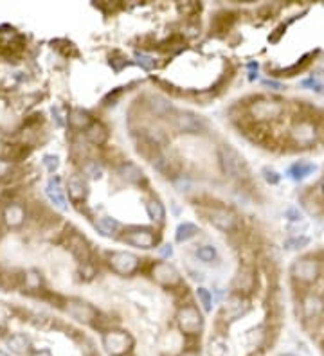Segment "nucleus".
<instances>
[{"mask_svg": "<svg viewBox=\"0 0 324 356\" xmlns=\"http://www.w3.org/2000/svg\"><path fill=\"white\" fill-rule=\"evenodd\" d=\"M322 266L320 261L313 256H302L292 263L290 266V276L295 283L299 284H312L320 277Z\"/></svg>", "mask_w": 324, "mask_h": 356, "instance_id": "nucleus-1", "label": "nucleus"}, {"mask_svg": "<svg viewBox=\"0 0 324 356\" xmlns=\"http://www.w3.org/2000/svg\"><path fill=\"white\" fill-rule=\"evenodd\" d=\"M319 126L312 119H299L292 124L290 128V139L297 144L299 148L313 146L319 139Z\"/></svg>", "mask_w": 324, "mask_h": 356, "instance_id": "nucleus-2", "label": "nucleus"}, {"mask_svg": "<svg viewBox=\"0 0 324 356\" xmlns=\"http://www.w3.org/2000/svg\"><path fill=\"white\" fill-rule=\"evenodd\" d=\"M285 104L274 99H259L249 107V115L254 119L256 122H270L276 121L283 115Z\"/></svg>", "mask_w": 324, "mask_h": 356, "instance_id": "nucleus-3", "label": "nucleus"}, {"mask_svg": "<svg viewBox=\"0 0 324 356\" xmlns=\"http://www.w3.org/2000/svg\"><path fill=\"white\" fill-rule=\"evenodd\" d=\"M103 347L110 356H125L133 347V338L123 329H110L103 334Z\"/></svg>", "mask_w": 324, "mask_h": 356, "instance_id": "nucleus-4", "label": "nucleus"}, {"mask_svg": "<svg viewBox=\"0 0 324 356\" xmlns=\"http://www.w3.org/2000/svg\"><path fill=\"white\" fill-rule=\"evenodd\" d=\"M108 264L110 268L114 270L119 276H133V274L139 270L140 259L132 252H126V250H115V252L108 254Z\"/></svg>", "mask_w": 324, "mask_h": 356, "instance_id": "nucleus-5", "label": "nucleus"}, {"mask_svg": "<svg viewBox=\"0 0 324 356\" xmlns=\"http://www.w3.org/2000/svg\"><path fill=\"white\" fill-rule=\"evenodd\" d=\"M177 322L186 334H198L204 329V317L198 311V308L193 304H184L178 309Z\"/></svg>", "mask_w": 324, "mask_h": 356, "instance_id": "nucleus-6", "label": "nucleus"}, {"mask_svg": "<svg viewBox=\"0 0 324 356\" xmlns=\"http://www.w3.org/2000/svg\"><path fill=\"white\" fill-rule=\"evenodd\" d=\"M121 239L126 243V245H132L135 248H153L158 243V236L155 234L153 228L148 227H132L128 231H125V234L121 236Z\"/></svg>", "mask_w": 324, "mask_h": 356, "instance_id": "nucleus-7", "label": "nucleus"}, {"mask_svg": "<svg viewBox=\"0 0 324 356\" xmlns=\"http://www.w3.org/2000/svg\"><path fill=\"white\" fill-rule=\"evenodd\" d=\"M301 315L305 324L319 322L324 317V297L317 291H306L301 299Z\"/></svg>", "mask_w": 324, "mask_h": 356, "instance_id": "nucleus-8", "label": "nucleus"}, {"mask_svg": "<svg viewBox=\"0 0 324 356\" xmlns=\"http://www.w3.org/2000/svg\"><path fill=\"white\" fill-rule=\"evenodd\" d=\"M206 216H207V220H209V223L221 232H232L238 227V220H236L234 213H231V211L225 209V207H218V205L209 207V209L206 211Z\"/></svg>", "mask_w": 324, "mask_h": 356, "instance_id": "nucleus-9", "label": "nucleus"}, {"mask_svg": "<svg viewBox=\"0 0 324 356\" xmlns=\"http://www.w3.org/2000/svg\"><path fill=\"white\" fill-rule=\"evenodd\" d=\"M65 311L69 313V317H72L74 320L83 324H94L99 317V311L94 308L90 302L85 301H77V299H72V301L67 302Z\"/></svg>", "mask_w": 324, "mask_h": 356, "instance_id": "nucleus-10", "label": "nucleus"}, {"mask_svg": "<svg viewBox=\"0 0 324 356\" xmlns=\"http://www.w3.org/2000/svg\"><path fill=\"white\" fill-rule=\"evenodd\" d=\"M220 160L224 165V171L231 176H241L243 173H247V164L243 160V157H239V153L236 150H232L231 146H221L220 148Z\"/></svg>", "mask_w": 324, "mask_h": 356, "instance_id": "nucleus-11", "label": "nucleus"}, {"mask_svg": "<svg viewBox=\"0 0 324 356\" xmlns=\"http://www.w3.org/2000/svg\"><path fill=\"white\" fill-rule=\"evenodd\" d=\"M151 276H153V279L160 286L175 288L177 284H180V274H178V270L175 268L173 264L166 263V261H160V263L155 264Z\"/></svg>", "mask_w": 324, "mask_h": 356, "instance_id": "nucleus-12", "label": "nucleus"}, {"mask_svg": "<svg viewBox=\"0 0 324 356\" xmlns=\"http://www.w3.org/2000/svg\"><path fill=\"white\" fill-rule=\"evenodd\" d=\"M256 286V270L249 264H243L241 268L236 272L232 279V290L239 295H247L254 290Z\"/></svg>", "mask_w": 324, "mask_h": 356, "instance_id": "nucleus-13", "label": "nucleus"}, {"mask_svg": "<svg viewBox=\"0 0 324 356\" xmlns=\"http://www.w3.org/2000/svg\"><path fill=\"white\" fill-rule=\"evenodd\" d=\"M249 309H251V306H249V301L245 299V295L232 294L224 304V317L225 320L232 322V320H238L243 315H247Z\"/></svg>", "mask_w": 324, "mask_h": 356, "instance_id": "nucleus-14", "label": "nucleus"}, {"mask_svg": "<svg viewBox=\"0 0 324 356\" xmlns=\"http://www.w3.org/2000/svg\"><path fill=\"white\" fill-rule=\"evenodd\" d=\"M173 126L182 133H200L206 130V121L189 112H180L173 117Z\"/></svg>", "mask_w": 324, "mask_h": 356, "instance_id": "nucleus-15", "label": "nucleus"}, {"mask_svg": "<svg viewBox=\"0 0 324 356\" xmlns=\"http://www.w3.org/2000/svg\"><path fill=\"white\" fill-rule=\"evenodd\" d=\"M45 195L51 200V203L54 207H58L59 211H67L69 209V203H67V196H65V187L62 185V178L59 176H52L51 180L45 185Z\"/></svg>", "mask_w": 324, "mask_h": 356, "instance_id": "nucleus-16", "label": "nucleus"}, {"mask_svg": "<svg viewBox=\"0 0 324 356\" xmlns=\"http://www.w3.org/2000/svg\"><path fill=\"white\" fill-rule=\"evenodd\" d=\"M151 164H153V167L157 169L158 173H162L164 176H177L178 175V169H180V165H178V160L173 157H170V155L166 153H160V151H157V153L151 157Z\"/></svg>", "mask_w": 324, "mask_h": 356, "instance_id": "nucleus-17", "label": "nucleus"}, {"mask_svg": "<svg viewBox=\"0 0 324 356\" xmlns=\"http://www.w3.org/2000/svg\"><path fill=\"white\" fill-rule=\"evenodd\" d=\"M67 195L72 202L79 203V202H85L87 196H89V185H87L85 178L79 175H72L67 180V187H65Z\"/></svg>", "mask_w": 324, "mask_h": 356, "instance_id": "nucleus-18", "label": "nucleus"}, {"mask_svg": "<svg viewBox=\"0 0 324 356\" xmlns=\"http://www.w3.org/2000/svg\"><path fill=\"white\" fill-rule=\"evenodd\" d=\"M67 248H69L70 252H72L74 256L81 261V263H89L90 246H89V243H87V239L83 238V236L72 232V234L69 236V239H67Z\"/></svg>", "mask_w": 324, "mask_h": 356, "instance_id": "nucleus-19", "label": "nucleus"}, {"mask_svg": "<svg viewBox=\"0 0 324 356\" xmlns=\"http://www.w3.org/2000/svg\"><path fill=\"white\" fill-rule=\"evenodd\" d=\"M2 220H4V223L8 225V227L18 228V227H22L24 221H26V211H24V207L18 205V203H9L4 209V213H2Z\"/></svg>", "mask_w": 324, "mask_h": 356, "instance_id": "nucleus-20", "label": "nucleus"}, {"mask_svg": "<svg viewBox=\"0 0 324 356\" xmlns=\"http://www.w3.org/2000/svg\"><path fill=\"white\" fill-rule=\"evenodd\" d=\"M117 173L125 182H128V184H135V185L143 184L144 178H146L143 169H140L137 164H133V162H123V164L119 165Z\"/></svg>", "mask_w": 324, "mask_h": 356, "instance_id": "nucleus-21", "label": "nucleus"}, {"mask_svg": "<svg viewBox=\"0 0 324 356\" xmlns=\"http://www.w3.org/2000/svg\"><path fill=\"white\" fill-rule=\"evenodd\" d=\"M96 228L105 238H115L117 232L121 231V223L112 216H99L96 220Z\"/></svg>", "mask_w": 324, "mask_h": 356, "instance_id": "nucleus-22", "label": "nucleus"}, {"mask_svg": "<svg viewBox=\"0 0 324 356\" xmlns=\"http://www.w3.org/2000/svg\"><path fill=\"white\" fill-rule=\"evenodd\" d=\"M85 135L90 144H94V146H103L108 140V130H107V126L101 124V122H92V124L87 128Z\"/></svg>", "mask_w": 324, "mask_h": 356, "instance_id": "nucleus-23", "label": "nucleus"}, {"mask_svg": "<svg viewBox=\"0 0 324 356\" xmlns=\"http://www.w3.org/2000/svg\"><path fill=\"white\" fill-rule=\"evenodd\" d=\"M315 169H317V165L312 164V162H295V164H292L290 169H288V176H290L292 180L301 182V180H305V178H308L310 175H313Z\"/></svg>", "mask_w": 324, "mask_h": 356, "instance_id": "nucleus-24", "label": "nucleus"}, {"mask_svg": "<svg viewBox=\"0 0 324 356\" xmlns=\"http://www.w3.org/2000/svg\"><path fill=\"white\" fill-rule=\"evenodd\" d=\"M8 347L11 349L15 354H26L31 349V338L22 333L11 334V337L8 338Z\"/></svg>", "mask_w": 324, "mask_h": 356, "instance_id": "nucleus-25", "label": "nucleus"}, {"mask_svg": "<svg viewBox=\"0 0 324 356\" xmlns=\"http://www.w3.org/2000/svg\"><path fill=\"white\" fill-rule=\"evenodd\" d=\"M198 227H196L195 223H191V221H184V223H180L177 227V231H175V241L177 243H188L189 239H193L196 234H198Z\"/></svg>", "mask_w": 324, "mask_h": 356, "instance_id": "nucleus-26", "label": "nucleus"}, {"mask_svg": "<svg viewBox=\"0 0 324 356\" xmlns=\"http://www.w3.org/2000/svg\"><path fill=\"white\" fill-rule=\"evenodd\" d=\"M301 85L317 94H324V69H319V70H315V72H312L310 77L301 81Z\"/></svg>", "mask_w": 324, "mask_h": 356, "instance_id": "nucleus-27", "label": "nucleus"}, {"mask_svg": "<svg viewBox=\"0 0 324 356\" xmlns=\"http://www.w3.org/2000/svg\"><path fill=\"white\" fill-rule=\"evenodd\" d=\"M146 213L150 216V220L155 221V223H164V220H166V209L155 198L146 202Z\"/></svg>", "mask_w": 324, "mask_h": 356, "instance_id": "nucleus-28", "label": "nucleus"}, {"mask_svg": "<svg viewBox=\"0 0 324 356\" xmlns=\"http://www.w3.org/2000/svg\"><path fill=\"white\" fill-rule=\"evenodd\" d=\"M69 124L72 126L74 130H83V128H89L90 124H92V121H90L89 114L83 110H72L69 114Z\"/></svg>", "mask_w": 324, "mask_h": 356, "instance_id": "nucleus-29", "label": "nucleus"}, {"mask_svg": "<svg viewBox=\"0 0 324 356\" xmlns=\"http://www.w3.org/2000/svg\"><path fill=\"white\" fill-rule=\"evenodd\" d=\"M148 104H150V110L155 115H158V117H164V115H168L171 112V104L160 96H151Z\"/></svg>", "mask_w": 324, "mask_h": 356, "instance_id": "nucleus-30", "label": "nucleus"}, {"mask_svg": "<svg viewBox=\"0 0 324 356\" xmlns=\"http://www.w3.org/2000/svg\"><path fill=\"white\" fill-rule=\"evenodd\" d=\"M196 257H198L202 263L206 264H213L214 261H218V250L214 248L213 245H202L196 248Z\"/></svg>", "mask_w": 324, "mask_h": 356, "instance_id": "nucleus-31", "label": "nucleus"}, {"mask_svg": "<svg viewBox=\"0 0 324 356\" xmlns=\"http://www.w3.org/2000/svg\"><path fill=\"white\" fill-rule=\"evenodd\" d=\"M308 245H310L308 236H290V238L285 239V243H283V246L287 250H301Z\"/></svg>", "mask_w": 324, "mask_h": 356, "instance_id": "nucleus-32", "label": "nucleus"}, {"mask_svg": "<svg viewBox=\"0 0 324 356\" xmlns=\"http://www.w3.org/2000/svg\"><path fill=\"white\" fill-rule=\"evenodd\" d=\"M196 297H198V302H200V306H202L204 311L211 313V309H213V295H211V291L207 290V288L200 286V288H196Z\"/></svg>", "mask_w": 324, "mask_h": 356, "instance_id": "nucleus-33", "label": "nucleus"}, {"mask_svg": "<svg viewBox=\"0 0 324 356\" xmlns=\"http://www.w3.org/2000/svg\"><path fill=\"white\" fill-rule=\"evenodd\" d=\"M83 171L92 180H99L101 176H103V167H101V164L97 160H87L85 165H83Z\"/></svg>", "mask_w": 324, "mask_h": 356, "instance_id": "nucleus-34", "label": "nucleus"}, {"mask_svg": "<svg viewBox=\"0 0 324 356\" xmlns=\"http://www.w3.org/2000/svg\"><path fill=\"white\" fill-rule=\"evenodd\" d=\"M24 283H26V286L29 288V290H38L42 284V277L38 272H34V270H31V272H27L26 276H24Z\"/></svg>", "mask_w": 324, "mask_h": 356, "instance_id": "nucleus-35", "label": "nucleus"}, {"mask_svg": "<svg viewBox=\"0 0 324 356\" xmlns=\"http://www.w3.org/2000/svg\"><path fill=\"white\" fill-rule=\"evenodd\" d=\"M135 61L139 63L140 67H143L144 70H151L157 67V61H155V58H151V56L144 54V52H135Z\"/></svg>", "mask_w": 324, "mask_h": 356, "instance_id": "nucleus-36", "label": "nucleus"}, {"mask_svg": "<svg viewBox=\"0 0 324 356\" xmlns=\"http://www.w3.org/2000/svg\"><path fill=\"white\" fill-rule=\"evenodd\" d=\"M261 175H263V178H265L267 184H270V185H277L281 182V175L272 167H263Z\"/></svg>", "mask_w": 324, "mask_h": 356, "instance_id": "nucleus-37", "label": "nucleus"}, {"mask_svg": "<svg viewBox=\"0 0 324 356\" xmlns=\"http://www.w3.org/2000/svg\"><path fill=\"white\" fill-rule=\"evenodd\" d=\"M285 218H287L288 221H292V223H299V221H302V211L299 209V207L292 205L285 211Z\"/></svg>", "mask_w": 324, "mask_h": 356, "instance_id": "nucleus-38", "label": "nucleus"}, {"mask_svg": "<svg viewBox=\"0 0 324 356\" xmlns=\"http://www.w3.org/2000/svg\"><path fill=\"white\" fill-rule=\"evenodd\" d=\"M42 162H44L45 169H47L49 173H54L56 169L59 167V158L56 157V155H45Z\"/></svg>", "mask_w": 324, "mask_h": 356, "instance_id": "nucleus-39", "label": "nucleus"}, {"mask_svg": "<svg viewBox=\"0 0 324 356\" xmlns=\"http://www.w3.org/2000/svg\"><path fill=\"white\" fill-rule=\"evenodd\" d=\"M157 254L160 259H170L171 256H173V245H170V243H164V245H160L157 248Z\"/></svg>", "mask_w": 324, "mask_h": 356, "instance_id": "nucleus-40", "label": "nucleus"}, {"mask_svg": "<svg viewBox=\"0 0 324 356\" xmlns=\"http://www.w3.org/2000/svg\"><path fill=\"white\" fill-rule=\"evenodd\" d=\"M11 169H13L11 162H9V160H2V158H0V180H2V178H6V176L11 173Z\"/></svg>", "mask_w": 324, "mask_h": 356, "instance_id": "nucleus-41", "label": "nucleus"}, {"mask_svg": "<svg viewBox=\"0 0 324 356\" xmlns=\"http://www.w3.org/2000/svg\"><path fill=\"white\" fill-rule=\"evenodd\" d=\"M9 315H11V311H9L6 306L0 304V327L6 326V322H8V319H9Z\"/></svg>", "mask_w": 324, "mask_h": 356, "instance_id": "nucleus-42", "label": "nucleus"}, {"mask_svg": "<svg viewBox=\"0 0 324 356\" xmlns=\"http://www.w3.org/2000/svg\"><path fill=\"white\" fill-rule=\"evenodd\" d=\"M263 85L265 87H270L272 90H283V85L279 81H274V79H263Z\"/></svg>", "mask_w": 324, "mask_h": 356, "instance_id": "nucleus-43", "label": "nucleus"}, {"mask_svg": "<svg viewBox=\"0 0 324 356\" xmlns=\"http://www.w3.org/2000/svg\"><path fill=\"white\" fill-rule=\"evenodd\" d=\"M52 115H56V122H58V126L65 124V121H63V117H62V114H59V108L58 107H52Z\"/></svg>", "mask_w": 324, "mask_h": 356, "instance_id": "nucleus-44", "label": "nucleus"}, {"mask_svg": "<svg viewBox=\"0 0 324 356\" xmlns=\"http://www.w3.org/2000/svg\"><path fill=\"white\" fill-rule=\"evenodd\" d=\"M34 356H51V352H47V351H42V352H36Z\"/></svg>", "mask_w": 324, "mask_h": 356, "instance_id": "nucleus-45", "label": "nucleus"}, {"mask_svg": "<svg viewBox=\"0 0 324 356\" xmlns=\"http://www.w3.org/2000/svg\"><path fill=\"white\" fill-rule=\"evenodd\" d=\"M182 356H200L198 352H184Z\"/></svg>", "mask_w": 324, "mask_h": 356, "instance_id": "nucleus-46", "label": "nucleus"}, {"mask_svg": "<svg viewBox=\"0 0 324 356\" xmlns=\"http://www.w3.org/2000/svg\"><path fill=\"white\" fill-rule=\"evenodd\" d=\"M320 191H322V195H324V178H322V182H320Z\"/></svg>", "mask_w": 324, "mask_h": 356, "instance_id": "nucleus-47", "label": "nucleus"}, {"mask_svg": "<svg viewBox=\"0 0 324 356\" xmlns=\"http://www.w3.org/2000/svg\"><path fill=\"white\" fill-rule=\"evenodd\" d=\"M0 356H8V354H6V352H4V351H0Z\"/></svg>", "mask_w": 324, "mask_h": 356, "instance_id": "nucleus-48", "label": "nucleus"}, {"mask_svg": "<svg viewBox=\"0 0 324 356\" xmlns=\"http://www.w3.org/2000/svg\"><path fill=\"white\" fill-rule=\"evenodd\" d=\"M283 356H295V354H283Z\"/></svg>", "mask_w": 324, "mask_h": 356, "instance_id": "nucleus-49", "label": "nucleus"}]
</instances>
